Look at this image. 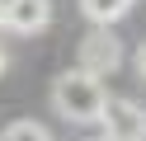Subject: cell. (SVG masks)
I'll return each instance as SVG.
<instances>
[{"instance_id": "obj_1", "label": "cell", "mask_w": 146, "mask_h": 141, "mask_svg": "<svg viewBox=\"0 0 146 141\" xmlns=\"http://www.w3.org/2000/svg\"><path fill=\"white\" fill-rule=\"evenodd\" d=\"M104 103H108L104 80H94V75H85V71H66L52 85V108L66 122H80V127H85V122H99L104 118Z\"/></svg>"}, {"instance_id": "obj_2", "label": "cell", "mask_w": 146, "mask_h": 141, "mask_svg": "<svg viewBox=\"0 0 146 141\" xmlns=\"http://www.w3.org/2000/svg\"><path fill=\"white\" fill-rule=\"evenodd\" d=\"M76 71L94 75V80H108V75H118V66H123V38L113 33V28H90L85 42H80L76 52Z\"/></svg>"}, {"instance_id": "obj_3", "label": "cell", "mask_w": 146, "mask_h": 141, "mask_svg": "<svg viewBox=\"0 0 146 141\" xmlns=\"http://www.w3.org/2000/svg\"><path fill=\"white\" fill-rule=\"evenodd\" d=\"M99 122H104V141H146V108L137 99L108 94Z\"/></svg>"}, {"instance_id": "obj_4", "label": "cell", "mask_w": 146, "mask_h": 141, "mask_svg": "<svg viewBox=\"0 0 146 141\" xmlns=\"http://www.w3.org/2000/svg\"><path fill=\"white\" fill-rule=\"evenodd\" d=\"M52 24V0H14L10 14H5V28L19 38H33Z\"/></svg>"}, {"instance_id": "obj_5", "label": "cell", "mask_w": 146, "mask_h": 141, "mask_svg": "<svg viewBox=\"0 0 146 141\" xmlns=\"http://www.w3.org/2000/svg\"><path fill=\"white\" fill-rule=\"evenodd\" d=\"M127 5H132V0H80V14L94 28H108V24H118V19L127 14Z\"/></svg>"}, {"instance_id": "obj_6", "label": "cell", "mask_w": 146, "mask_h": 141, "mask_svg": "<svg viewBox=\"0 0 146 141\" xmlns=\"http://www.w3.org/2000/svg\"><path fill=\"white\" fill-rule=\"evenodd\" d=\"M0 141H52V132L38 118H19V122H10V127L0 132Z\"/></svg>"}, {"instance_id": "obj_7", "label": "cell", "mask_w": 146, "mask_h": 141, "mask_svg": "<svg viewBox=\"0 0 146 141\" xmlns=\"http://www.w3.org/2000/svg\"><path fill=\"white\" fill-rule=\"evenodd\" d=\"M132 61H137V71H141V80H146V42L137 47V56H132Z\"/></svg>"}, {"instance_id": "obj_8", "label": "cell", "mask_w": 146, "mask_h": 141, "mask_svg": "<svg viewBox=\"0 0 146 141\" xmlns=\"http://www.w3.org/2000/svg\"><path fill=\"white\" fill-rule=\"evenodd\" d=\"M5 71H10V56H5V47H0V75H5Z\"/></svg>"}]
</instances>
